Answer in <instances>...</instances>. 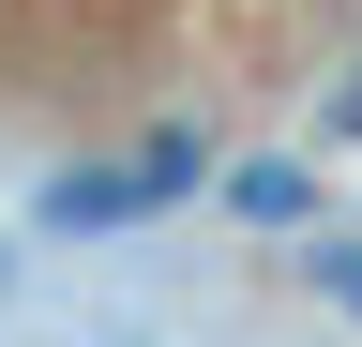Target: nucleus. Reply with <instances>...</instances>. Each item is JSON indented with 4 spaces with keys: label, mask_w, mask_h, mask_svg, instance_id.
Returning <instances> with one entry per match:
<instances>
[{
    "label": "nucleus",
    "mask_w": 362,
    "mask_h": 347,
    "mask_svg": "<svg viewBox=\"0 0 362 347\" xmlns=\"http://www.w3.org/2000/svg\"><path fill=\"white\" fill-rule=\"evenodd\" d=\"M302 287H317V302H332V317H362V242H347V227H332V242H317V227H302Z\"/></svg>",
    "instance_id": "7ed1b4c3"
},
{
    "label": "nucleus",
    "mask_w": 362,
    "mask_h": 347,
    "mask_svg": "<svg viewBox=\"0 0 362 347\" xmlns=\"http://www.w3.org/2000/svg\"><path fill=\"white\" fill-rule=\"evenodd\" d=\"M317 136H362V76H332V106H317Z\"/></svg>",
    "instance_id": "20e7f679"
},
{
    "label": "nucleus",
    "mask_w": 362,
    "mask_h": 347,
    "mask_svg": "<svg viewBox=\"0 0 362 347\" xmlns=\"http://www.w3.org/2000/svg\"><path fill=\"white\" fill-rule=\"evenodd\" d=\"M226 211H242V227H272V242H302V227H317V166H302V151L226 166Z\"/></svg>",
    "instance_id": "f03ea898"
},
{
    "label": "nucleus",
    "mask_w": 362,
    "mask_h": 347,
    "mask_svg": "<svg viewBox=\"0 0 362 347\" xmlns=\"http://www.w3.org/2000/svg\"><path fill=\"white\" fill-rule=\"evenodd\" d=\"M197 182H211V136H197V121H151L136 151H90V166H61V182L30 196V227H45V242H136V227H166Z\"/></svg>",
    "instance_id": "f257e3e1"
}]
</instances>
